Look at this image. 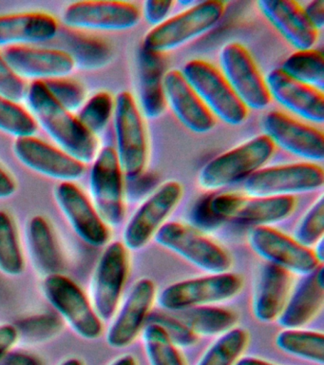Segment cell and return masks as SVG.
<instances>
[{
	"mask_svg": "<svg viewBox=\"0 0 324 365\" xmlns=\"http://www.w3.org/2000/svg\"><path fill=\"white\" fill-rule=\"evenodd\" d=\"M280 68L290 78L323 93L324 56L320 51H297L284 60Z\"/></svg>",
	"mask_w": 324,
	"mask_h": 365,
	"instance_id": "1f68e13d",
	"label": "cell"
},
{
	"mask_svg": "<svg viewBox=\"0 0 324 365\" xmlns=\"http://www.w3.org/2000/svg\"><path fill=\"white\" fill-rule=\"evenodd\" d=\"M264 79L271 99L300 118L323 123V93L290 78L281 68L270 71Z\"/></svg>",
	"mask_w": 324,
	"mask_h": 365,
	"instance_id": "7402d4cb",
	"label": "cell"
},
{
	"mask_svg": "<svg viewBox=\"0 0 324 365\" xmlns=\"http://www.w3.org/2000/svg\"><path fill=\"white\" fill-rule=\"evenodd\" d=\"M14 151L22 164L49 178L73 182L85 173L83 163L35 136L16 139Z\"/></svg>",
	"mask_w": 324,
	"mask_h": 365,
	"instance_id": "d6986e66",
	"label": "cell"
},
{
	"mask_svg": "<svg viewBox=\"0 0 324 365\" xmlns=\"http://www.w3.org/2000/svg\"><path fill=\"white\" fill-rule=\"evenodd\" d=\"M66 48H61L69 53L75 67L81 70L93 71L105 67L110 61L113 50L104 40L80 34H69L65 36Z\"/></svg>",
	"mask_w": 324,
	"mask_h": 365,
	"instance_id": "4dcf8cb0",
	"label": "cell"
},
{
	"mask_svg": "<svg viewBox=\"0 0 324 365\" xmlns=\"http://www.w3.org/2000/svg\"><path fill=\"white\" fill-rule=\"evenodd\" d=\"M173 7L172 1H157L149 0L144 3L143 14L146 21L153 26V28L166 21L169 11Z\"/></svg>",
	"mask_w": 324,
	"mask_h": 365,
	"instance_id": "f6af8a7d",
	"label": "cell"
},
{
	"mask_svg": "<svg viewBox=\"0 0 324 365\" xmlns=\"http://www.w3.org/2000/svg\"><path fill=\"white\" fill-rule=\"evenodd\" d=\"M27 245L33 267L41 275L61 274L63 258L52 227L42 216H35L27 225Z\"/></svg>",
	"mask_w": 324,
	"mask_h": 365,
	"instance_id": "f1b7e54d",
	"label": "cell"
},
{
	"mask_svg": "<svg viewBox=\"0 0 324 365\" xmlns=\"http://www.w3.org/2000/svg\"><path fill=\"white\" fill-rule=\"evenodd\" d=\"M143 339L150 365H186L178 346L160 325L149 322L144 327Z\"/></svg>",
	"mask_w": 324,
	"mask_h": 365,
	"instance_id": "d590c367",
	"label": "cell"
},
{
	"mask_svg": "<svg viewBox=\"0 0 324 365\" xmlns=\"http://www.w3.org/2000/svg\"><path fill=\"white\" fill-rule=\"evenodd\" d=\"M18 341L19 334L15 325H0V361L9 354Z\"/></svg>",
	"mask_w": 324,
	"mask_h": 365,
	"instance_id": "bcb514c9",
	"label": "cell"
},
{
	"mask_svg": "<svg viewBox=\"0 0 324 365\" xmlns=\"http://www.w3.org/2000/svg\"><path fill=\"white\" fill-rule=\"evenodd\" d=\"M129 272V254L123 242L108 245L93 274L90 302L102 322L110 321L117 312Z\"/></svg>",
	"mask_w": 324,
	"mask_h": 365,
	"instance_id": "7c38bea8",
	"label": "cell"
},
{
	"mask_svg": "<svg viewBox=\"0 0 324 365\" xmlns=\"http://www.w3.org/2000/svg\"><path fill=\"white\" fill-rule=\"evenodd\" d=\"M221 73L246 108L261 110L268 107L269 96L266 79L250 56L249 51L239 43H229L220 53Z\"/></svg>",
	"mask_w": 324,
	"mask_h": 365,
	"instance_id": "4fadbf2b",
	"label": "cell"
},
{
	"mask_svg": "<svg viewBox=\"0 0 324 365\" xmlns=\"http://www.w3.org/2000/svg\"><path fill=\"white\" fill-rule=\"evenodd\" d=\"M116 155L127 179L143 173L147 158L146 130L132 94L122 91L115 100Z\"/></svg>",
	"mask_w": 324,
	"mask_h": 365,
	"instance_id": "52a82bcc",
	"label": "cell"
},
{
	"mask_svg": "<svg viewBox=\"0 0 324 365\" xmlns=\"http://www.w3.org/2000/svg\"><path fill=\"white\" fill-rule=\"evenodd\" d=\"M290 294L277 319L284 329L303 328L311 322L323 309L324 304L323 264L303 276Z\"/></svg>",
	"mask_w": 324,
	"mask_h": 365,
	"instance_id": "d4e9b609",
	"label": "cell"
},
{
	"mask_svg": "<svg viewBox=\"0 0 324 365\" xmlns=\"http://www.w3.org/2000/svg\"><path fill=\"white\" fill-rule=\"evenodd\" d=\"M183 192V187L177 181L166 182L156 188L142 202L125 227V247L136 251L146 247L177 207Z\"/></svg>",
	"mask_w": 324,
	"mask_h": 365,
	"instance_id": "5bb4252c",
	"label": "cell"
},
{
	"mask_svg": "<svg viewBox=\"0 0 324 365\" xmlns=\"http://www.w3.org/2000/svg\"><path fill=\"white\" fill-rule=\"evenodd\" d=\"M243 287V278L238 274L229 271L209 274L169 284L158 296V304L164 310L180 312L229 301L237 296Z\"/></svg>",
	"mask_w": 324,
	"mask_h": 365,
	"instance_id": "5b68a950",
	"label": "cell"
},
{
	"mask_svg": "<svg viewBox=\"0 0 324 365\" xmlns=\"http://www.w3.org/2000/svg\"><path fill=\"white\" fill-rule=\"evenodd\" d=\"M38 130L36 119L16 102L0 96V130L16 139L33 136Z\"/></svg>",
	"mask_w": 324,
	"mask_h": 365,
	"instance_id": "8d00e7d4",
	"label": "cell"
},
{
	"mask_svg": "<svg viewBox=\"0 0 324 365\" xmlns=\"http://www.w3.org/2000/svg\"><path fill=\"white\" fill-rule=\"evenodd\" d=\"M139 99L147 118L160 117L166 108L164 93V64L161 53L140 48L138 53Z\"/></svg>",
	"mask_w": 324,
	"mask_h": 365,
	"instance_id": "83f0119b",
	"label": "cell"
},
{
	"mask_svg": "<svg viewBox=\"0 0 324 365\" xmlns=\"http://www.w3.org/2000/svg\"><path fill=\"white\" fill-rule=\"evenodd\" d=\"M55 196L70 227L85 242L95 247L108 244L109 227L78 185L61 182L56 188Z\"/></svg>",
	"mask_w": 324,
	"mask_h": 365,
	"instance_id": "ffe728a7",
	"label": "cell"
},
{
	"mask_svg": "<svg viewBox=\"0 0 324 365\" xmlns=\"http://www.w3.org/2000/svg\"><path fill=\"white\" fill-rule=\"evenodd\" d=\"M155 299V282L150 278L138 279L108 331L110 347L125 348L135 341L144 329Z\"/></svg>",
	"mask_w": 324,
	"mask_h": 365,
	"instance_id": "ac0fdd59",
	"label": "cell"
},
{
	"mask_svg": "<svg viewBox=\"0 0 324 365\" xmlns=\"http://www.w3.org/2000/svg\"><path fill=\"white\" fill-rule=\"evenodd\" d=\"M296 199L293 196L263 197L224 193L212 196L211 207L221 220L270 227L283 221L295 210Z\"/></svg>",
	"mask_w": 324,
	"mask_h": 365,
	"instance_id": "9c48e42d",
	"label": "cell"
},
{
	"mask_svg": "<svg viewBox=\"0 0 324 365\" xmlns=\"http://www.w3.org/2000/svg\"><path fill=\"white\" fill-rule=\"evenodd\" d=\"M181 73L214 118L230 125H240L246 121L247 108L214 66L204 60L193 59L184 64Z\"/></svg>",
	"mask_w": 324,
	"mask_h": 365,
	"instance_id": "8992f818",
	"label": "cell"
},
{
	"mask_svg": "<svg viewBox=\"0 0 324 365\" xmlns=\"http://www.w3.org/2000/svg\"><path fill=\"white\" fill-rule=\"evenodd\" d=\"M304 14L310 24L318 31L323 30L324 25V1L323 0H314L309 2L303 8Z\"/></svg>",
	"mask_w": 324,
	"mask_h": 365,
	"instance_id": "7dc6e473",
	"label": "cell"
},
{
	"mask_svg": "<svg viewBox=\"0 0 324 365\" xmlns=\"http://www.w3.org/2000/svg\"><path fill=\"white\" fill-rule=\"evenodd\" d=\"M274 151L268 137L256 136L204 165L199 173V185L204 190H216L246 180L261 170Z\"/></svg>",
	"mask_w": 324,
	"mask_h": 365,
	"instance_id": "7a4b0ae2",
	"label": "cell"
},
{
	"mask_svg": "<svg viewBox=\"0 0 324 365\" xmlns=\"http://www.w3.org/2000/svg\"><path fill=\"white\" fill-rule=\"evenodd\" d=\"M28 105L44 130L64 153L79 162L90 163L98 155L95 136L78 117L61 107L42 81H33L27 90Z\"/></svg>",
	"mask_w": 324,
	"mask_h": 365,
	"instance_id": "6da1fadb",
	"label": "cell"
},
{
	"mask_svg": "<svg viewBox=\"0 0 324 365\" xmlns=\"http://www.w3.org/2000/svg\"><path fill=\"white\" fill-rule=\"evenodd\" d=\"M155 240L162 247L209 274L229 272L232 267L229 251L192 225L164 222Z\"/></svg>",
	"mask_w": 324,
	"mask_h": 365,
	"instance_id": "277c9868",
	"label": "cell"
},
{
	"mask_svg": "<svg viewBox=\"0 0 324 365\" xmlns=\"http://www.w3.org/2000/svg\"><path fill=\"white\" fill-rule=\"evenodd\" d=\"M173 315L198 336L223 335L236 327L239 319L235 311L215 305L189 308Z\"/></svg>",
	"mask_w": 324,
	"mask_h": 365,
	"instance_id": "f546056e",
	"label": "cell"
},
{
	"mask_svg": "<svg viewBox=\"0 0 324 365\" xmlns=\"http://www.w3.org/2000/svg\"><path fill=\"white\" fill-rule=\"evenodd\" d=\"M141 11L126 1H80L68 6L64 24L76 30L119 31L135 27Z\"/></svg>",
	"mask_w": 324,
	"mask_h": 365,
	"instance_id": "2e32d148",
	"label": "cell"
},
{
	"mask_svg": "<svg viewBox=\"0 0 324 365\" xmlns=\"http://www.w3.org/2000/svg\"><path fill=\"white\" fill-rule=\"evenodd\" d=\"M61 365H84L83 361L78 358L68 359L62 362Z\"/></svg>",
	"mask_w": 324,
	"mask_h": 365,
	"instance_id": "db71d44e",
	"label": "cell"
},
{
	"mask_svg": "<svg viewBox=\"0 0 324 365\" xmlns=\"http://www.w3.org/2000/svg\"><path fill=\"white\" fill-rule=\"evenodd\" d=\"M113 111L115 99L107 91H100L84 103L76 117L95 136L107 127Z\"/></svg>",
	"mask_w": 324,
	"mask_h": 365,
	"instance_id": "74e56055",
	"label": "cell"
},
{
	"mask_svg": "<svg viewBox=\"0 0 324 365\" xmlns=\"http://www.w3.org/2000/svg\"><path fill=\"white\" fill-rule=\"evenodd\" d=\"M58 34L55 17L45 13L0 16V46H26L50 41Z\"/></svg>",
	"mask_w": 324,
	"mask_h": 365,
	"instance_id": "4316f807",
	"label": "cell"
},
{
	"mask_svg": "<svg viewBox=\"0 0 324 365\" xmlns=\"http://www.w3.org/2000/svg\"><path fill=\"white\" fill-rule=\"evenodd\" d=\"M291 273L266 262L261 265L253 295L252 310L258 322L277 321L291 289Z\"/></svg>",
	"mask_w": 324,
	"mask_h": 365,
	"instance_id": "484cf974",
	"label": "cell"
},
{
	"mask_svg": "<svg viewBox=\"0 0 324 365\" xmlns=\"http://www.w3.org/2000/svg\"><path fill=\"white\" fill-rule=\"evenodd\" d=\"M62 325L59 317L45 313L21 319L15 327L19 339H23L30 344H41L58 335Z\"/></svg>",
	"mask_w": 324,
	"mask_h": 365,
	"instance_id": "f35d334b",
	"label": "cell"
},
{
	"mask_svg": "<svg viewBox=\"0 0 324 365\" xmlns=\"http://www.w3.org/2000/svg\"><path fill=\"white\" fill-rule=\"evenodd\" d=\"M247 239L252 250L266 262L289 273L305 276L321 264L313 248L304 247L293 237L271 227H254Z\"/></svg>",
	"mask_w": 324,
	"mask_h": 365,
	"instance_id": "9a60e30c",
	"label": "cell"
},
{
	"mask_svg": "<svg viewBox=\"0 0 324 365\" xmlns=\"http://www.w3.org/2000/svg\"><path fill=\"white\" fill-rule=\"evenodd\" d=\"M42 288L50 304L79 336L93 341L101 336L102 321L75 282L62 274H56L44 278Z\"/></svg>",
	"mask_w": 324,
	"mask_h": 365,
	"instance_id": "30bf717a",
	"label": "cell"
},
{
	"mask_svg": "<svg viewBox=\"0 0 324 365\" xmlns=\"http://www.w3.org/2000/svg\"><path fill=\"white\" fill-rule=\"evenodd\" d=\"M149 322L160 325L172 339L173 344L178 347H189L198 341V336L193 333L180 319L169 314H153Z\"/></svg>",
	"mask_w": 324,
	"mask_h": 365,
	"instance_id": "b9f144b4",
	"label": "cell"
},
{
	"mask_svg": "<svg viewBox=\"0 0 324 365\" xmlns=\"http://www.w3.org/2000/svg\"><path fill=\"white\" fill-rule=\"evenodd\" d=\"M16 190L15 180L0 167V199L10 198L16 192Z\"/></svg>",
	"mask_w": 324,
	"mask_h": 365,
	"instance_id": "681fc988",
	"label": "cell"
},
{
	"mask_svg": "<svg viewBox=\"0 0 324 365\" xmlns=\"http://www.w3.org/2000/svg\"><path fill=\"white\" fill-rule=\"evenodd\" d=\"M90 190L93 207L108 227L123 222L124 173L115 148H102L93 160L90 174Z\"/></svg>",
	"mask_w": 324,
	"mask_h": 365,
	"instance_id": "8fae6325",
	"label": "cell"
},
{
	"mask_svg": "<svg viewBox=\"0 0 324 365\" xmlns=\"http://www.w3.org/2000/svg\"><path fill=\"white\" fill-rule=\"evenodd\" d=\"M224 11L226 5L218 0L195 3L153 28L145 36L142 46L161 54L175 50L211 30Z\"/></svg>",
	"mask_w": 324,
	"mask_h": 365,
	"instance_id": "3957f363",
	"label": "cell"
},
{
	"mask_svg": "<svg viewBox=\"0 0 324 365\" xmlns=\"http://www.w3.org/2000/svg\"><path fill=\"white\" fill-rule=\"evenodd\" d=\"M249 342V334L241 327L223 334L204 352L197 365H235Z\"/></svg>",
	"mask_w": 324,
	"mask_h": 365,
	"instance_id": "836d02e7",
	"label": "cell"
},
{
	"mask_svg": "<svg viewBox=\"0 0 324 365\" xmlns=\"http://www.w3.org/2000/svg\"><path fill=\"white\" fill-rule=\"evenodd\" d=\"M263 125L264 135L271 140L275 147L278 145L287 153L310 163L323 161V131L276 110L264 116Z\"/></svg>",
	"mask_w": 324,
	"mask_h": 365,
	"instance_id": "e0dca14e",
	"label": "cell"
},
{
	"mask_svg": "<svg viewBox=\"0 0 324 365\" xmlns=\"http://www.w3.org/2000/svg\"><path fill=\"white\" fill-rule=\"evenodd\" d=\"M313 251H314L315 258L318 259L320 264H323L324 259L323 240H321V241L318 242V244L315 245V248Z\"/></svg>",
	"mask_w": 324,
	"mask_h": 365,
	"instance_id": "f5cc1de1",
	"label": "cell"
},
{
	"mask_svg": "<svg viewBox=\"0 0 324 365\" xmlns=\"http://www.w3.org/2000/svg\"><path fill=\"white\" fill-rule=\"evenodd\" d=\"M212 196L202 197L193 207L190 219L192 221V227L200 231L213 230L220 227L221 220L216 215L211 207Z\"/></svg>",
	"mask_w": 324,
	"mask_h": 365,
	"instance_id": "ee69618b",
	"label": "cell"
},
{
	"mask_svg": "<svg viewBox=\"0 0 324 365\" xmlns=\"http://www.w3.org/2000/svg\"><path fill=\"white\" fill-rule=\"evenodd\" d=\"M1 365H43L38 356L26 353L7 354Z\"/></svg>",
	"mask_w": 324,
	"mask_h": 365,
	"instance_id": "c3c4849f",
	"label": "cell"
},
{
	"mask_svg": "<svg viewBox=\"0 0 324 365\" xmlns=\"http://www.w3.org/2000/svg\"><path fill=\"white\" fill-rule=\"evenodd\" d=\"M276 344L283 352L297 358L324 364V336L318 331L284 329L276 336Z\"/></svg>",
	"mask_w": 324,
	"mask_h": 365,
	"instance_id": "d6a6232c",
	"label": "cell"
},
{
	"mask_svg": "<svg viewBox=\"0 0 324 365\" xmlns=\"http://www.w3.org/2000/svg\"><path fill=\"white\" fill-rule=\"evenodd\" d=\"M26 93L23 80L14 73L4 56L0 54V96L18 103L26 96Z\"/></svg>",
	"mask_w": 324,
	"mask_h": 365,
	"instance_id": "7bdbcfd3",
	"label": "cell"
},
{
	"mask_svg": "<svg viewBox=\"0 0 324 365\" xmlns=\"http://www.w3.org/2000/svg\"><path fill=\"white\" fill-rule=\"evenodd\" d=\"M261 11L278 34L297 51L310 50L318 40V31L310 22L303 8L293 0H261Z\"/></svg>",
	"mask_w": 324,
	"mask_h": 365,
	"instance_id": "cb8c5ba5",
	"label": "cell"
},
{
	"mask_svg": "<svg viewBox=\"0 0 324 365\" xmlns=\"http://www.w3.org/2000/svg\"><path fill=\"white\" fill-rule=\"evenodd\" d=\"M323 234L324 201L320 195L298 222L292 237L304 247L312 248L323 240Z\"/></svg>",
	"mask_w": 324,
	"mask_h": 365,
	"instance_id": "ab89813d",
	"label": "cell"
},
{
	"mask_svg": "<svg viewBox=\"0 0 324 365\" xmlns=\"http://www.w3.org/2000/svg\"><path fill=\"white\" fill-rule=\"evenodd\" d=\"M43 83L53 98L70 113L80 110L84 105L86 91L80 83L66 77L50 79Z\"/></svg>",
	"mask_w": 324,
	"mask_h": 365,
	"instance_id": "60d3db41",
	"label": "cell"
},
{
	"mask_svg": "<svg viewBox=\"0 0 324 365\" xmlns=\"http://www.w3.org/2000/svg\"><path fill=\"white\" fill-rule=\"evenodd\" d=\"M4 57L21 79L44 82L66 77L75 68L72 57L61 48L13 46L5 51Z\"/></svg>",
	"mask_w": 324,
	"mask_h": 365,
	"instance_id": "44dd1931",
	"label": "cell"
},
{
	"mask_svg": "<svg viewBox=\"0 0 324 365\" xmlns=\"http://www.w3.org/2000/svg\"><path fill=\"white\" fill-rule=\"evenodd\" d=\"M235 365H277L271 362L263 361V359L254 358V356H246L236 362Z\"/></svg>",
	"mask_w": 324,
	"mask_h": 365,
	"instance_id": "f907efd6",
	"label": "cell"
},
{
	"mask_svg": "<svg viewBox=\"0 0 324 365\" xmlns=\"http://www.w3.org/2000/svg\"><path fill=\"white\" fill-rule=\"evenodd\" d=\"M164 93L167 105L187 130L206 133L214 128V116L199 98L181 71L172 70L164 73Z\"/></svg>",
	"mask_w": 324,
	"mask_h": 365,
	"instance_id": "603a6c76",
	"label": "cell"
},
{
	"mask_svg": "<svg viewBox=\"0 0 324 365\" xmlns=\"http://www.w3.org/2000/svg\"><path fill=\"white\" fill-rule=\"evenodd\" d=\"M110 365H138V361L135 356L127 354V355L119 356Z\"/></svg>",
	"mask_w": 324,
	"mask_h": 365,
	"instance_id": "816d5d0a",
	"label": "cell"
},
{
	"mask_svg": "<svg viewBox=\"0 0 324 365\" xmlns=\"http://www.w3.org/2000/svg\"><path fill=\"white\" fill-rule=\"evenodd\" d=\"M24 259L13 219L0 210V272L9 277L21 275Z\"/></svg>",
	"mask_w": 324,
	"mask_h": 365,
	"instance_id": "e575fe53",
	"label": "cell"
},
{
	"mask_svg": "<svg viewBox=\"0 0 324 365\" xmlns=\"http://www.w3.org/2000/svg\"><path fill=\"white\" fill-rule=\"evenodd\" d=\"M323 182V168L303 162L261 168L244 180V188L252 196H293L320 190Z\"/></svg>",
	"mask_w": 324,
	"mask_h": 365,
	"instance_id": "ba28073f",
	"label": "cell"
}]
</instances>
